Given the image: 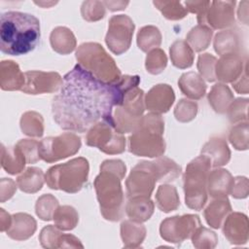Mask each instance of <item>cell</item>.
I'll list each match as a JSON object with an SVG mask.
<instances>
[{
  "label": "cell",
  "mask_w": 249,
  "mask_h": 249,
  "mask_svg": "<svg viewBox=\"0 0 249 249\" xmlns=\"http://www.w3.org/2000/svg\"><path fill=\"white\" fill-rule=\"evenodd\" d=\"M121 103L115 84H105L76 64L64 77L53 98L54 122L64 130L85 132L104 121L114 124L113 108Z\"/></svg>",
  "instance_id": "cell-1"
},
{
  "label": "cell",
  "mask_w": 249,
  "mask_h": 249,
  "mask_svg": "<svg viewBox=\"0 0 249 249\" xmlns=\"http://www.w3.org/2000/svg\"><path fill=\"white\" fill-rule=\"evenodd\" d=\"M40 21L30 14L10 11L1 15L0 49L10 55L26 54L40 40Z\"/></svg>",
  "instance_id": "cell-2"
},
{
  "label": "cell",
  "mask_w": 249,
  "mask_h": 249,
  "mask_svg": "<svg viewBox=\"0 0 249 249\" xmlns=\"http://www.w3.org/2000/svg\"><path fill=\"white\" fill-rule=\"evenodd\" d=\"M140 77L138 75H122L115 86L121 96V103L116 106L113 119L118 132L132 133L141 124L145 111L144 91L138 88Z\"/></svg>",
  "instance_id": "cell-3"
},
{
  "label": "cell",
  "mask_w": 249,
  "mask_h": 249,
  "mask_svg": "<svg viewBox=\"0 0 249 249\" xmlns=\"http://www.w3.org/2000/svg\"><path fill=\"white\" fill-rule=\"evenodd\" d=\"M163 131L164 121L160 114L151 112L143 116L140 126L128 137V151L138 157L162 156L165 152Z\"/></svg>",
  "instance_id": "cell-4"
},
{
  "label": "cell",
  "mask_w": 249,
  "mask_h": 249,
  "mask_svg": "<svg viewBox=\"0 0 249 249\" xmlns=\"http://www.w3.org/2000/svg\"><path fill=\"white\" fill-rule=\"evenodd\" d=\"M76 59L81 67L105 84H115L122 77L113 57L98 43L81 44L76 51Z\"/></svg>",
  "instance_id": "cell-5"
},
{
  "label": "cell",
  "mask_w": 249,
  "mask_h": 249,
  "mask_svg": "<svg viewBox=\"0 0 249 249\" xmlns=\"http://www.w3.org/2000/svg\"><path fill=\"white\" fill-rule=\"evenodd\" d=\"M121 181L118 175L100 170L93 183L101 215L111 222L121 220L124 214V195Z\"/></svg>",
  "instance_id": "cell-6"
},
{
  "label": "cell",
  "mask_w": 249,
  "mask_h": 249,
  "mask_svg": "<svg viewBox=\"0 0 249 249\" xmlns=\"http://www.w3.org/2000/svg\"><path fill=\"white\" fill-rule=\"evenodd\" d=\"M89 164L83 157L50 167L45 174V181L50 189L76 194L88 181Z\"/></svg>",
  "instance_id": "cell-7"
},
{
  "label": "cell",
  "mask_w": 249,
  "mask_h": 249,
  "mask_svg": "<svg viewBox=\"0 0 249 249\" xmlns=\"http://www.w3.org/2000/svg\"><path fill=\"white\" fill-rule=\"evenodd\" d=\"M210 160L200 155L191 160L183 175L186 205L194 210H201L207 202V177L210 172Z\"/></svg>",
  "instance_id": "cell-8"
},
{
  "label": "cell",
  "mask_w": 249,
  "mask_h": 249,
  "mask_svg": "<svg viewBox=\"0 0 249 249\" xmlns=\"http://www.w3.org/2000/svg\"><path fill=\"white\" fill-rule=\"evenodd\" d=\"M86 143L107 155H118L124 152L126 139L116 130L114 124L101 121L88 130Z\"/></svg>",
  "instance_id": "cell-9"
},
{
  "label": "cell",
  "mask_w": 249,
  "mask_h": 249,
  "mask_svg": "<svg viewBox=\"0 0 249 249\" xmlns=\"http://www.w3.org/2000/svg\"><path fill=\"white\" fill-rule=\"evenodd\" d=\"M81 145V138L73 132L50 136L40 141V158L48 163L55 162L77 154Z\"/></svg>",
  "instance_id": "cell-10"
},
{
  "label": "cell",
  "mask_w": 249,
  "mask_h": 249,
  "mask_svg": "<svg viewBox=\"0 0 249 249\" xmlns=\"http://www.w3.org/2000/svg\"><path fill=\"white\" fill-rule=\"evenodd\" d=\"M201 225L200 219L195 214L176 215L164 219L160 226V233L166 242L180 244L192 237L195 231Z\"/></svg>",
  "instance_id": "cell-11"
},
{
  "label": "cell",
  "mask_w": 249,
  "mask_h": 249,
  "mask_svg": "<svg viewBox=\"0 0 249 249\" xmlns=\"http://www.w3.org/2000/svg\"><path fill=\"white\" fill-rule=\"evenodd\" d=\"M157 182L158 176L154 161L142 160L131 169L125 180L126 196L127 197L136 196L150 197Z\"/></svg>",
  "instance_id": "cell-12"
},
{
  "label": "cell",
  "mask_w": 249,
  "mask_h": 249,
  "mask_svg": "<svg viewBox=\"0 0 249 249\" xmlns=\"http://www.w3.org/2000/svg\"><path fill=\"white\" fill-rule=\"evenodd\" d=\"M134 28L132 19L126 15H116L109 19L105 43L113 53L120 55L129 49Z\"/></svg>",
  "instance_id": "cell-13"
},
{
  "label": "cell",
  "mask_w": 249,
  "mask_h": 249,
  "mask_svg": "<svg viewBox=\"0 0 249 249\" xmlns=\"http://www.w3.org/2000/svg\"><path fill=\"white\" fill-rule=\"evenodd\" d=\"M24 86L21 91L27 94L53 93L60 89L63 79L57 72L31 70L24 73Z\"/></svg>",
  "instance_id": "cell-14"
},
{
  "label": "cell",
  "mask_w": 249,
  "mask_h": 249,
  "mask_svg": "<svg viewBox=\"0 0 249 249\" xmlns=\"http://www.w3.org/2000/svg\"><path fill=\"white\" fill-rule=\"evenodd\" d=\"M236 2L233 1H212L205 16L204 25L213 29L228 28L234 23V8Z\"/></svg>",
  "instance_id": "cell-15"
},
{
  "label": "cell",
  "mask_w": 249,
  "mask_h": 249,
  "mask_svg": "<svg viewBox=\"0 0 249 249\" xmlns=\"http://www.w3.org/2000/svg\"><path fill=\"white\" fill-rule=\"evenodd\" d=\"M175 101V93L171 86L158 84L145 94V108L152 113L162 114L169 111Z\"/></svg>",
  "instance_id": "cell-16"
},
{
  "label": "cell",
  "mask_w": 249,
  "mask_h": 249,
  "mask_svg": "<svg viewBox=\"0 0 249 249\" xmlns=\"http://www.w3.org/2000/svg\"><path fill=\"white\" fill-rule=\"evenodd\" d=\"M247 65V58L239 53H229L222 55L215 65L216 80L224 83L234 82L243 72Z\"/></svg>",
  "instance_id": "cell-17"
},
{
  "label": "cell",
  "mask_w": 249,
  "mask_h": 249,
  "mask_svg": "<svg viewBox=\"0 0 249 249\" xmlns=\"http://www.w3.org/2000/svg\"><path fill=\"white\" fill-rule=\"evenodd\" d=\"M223 233L230 243L242 245L249 238V223L245 214L231 212L223 223Z\"/></svg>",
  "instance_id": "cell-18"
},
{
  "label": "cell",
  "mask_w": 249,
  "mask_h": 249,
  "mask_svg": "<svg viewBox=\"0 0 249 249\" xmlns=\"http://www.w3.org/2000/svg\"><path fill=\"white\" fill-rule=\"evenodd\" d=\"M233 177L225 168L216 167L207 177V193L213 198L226 197L230 195Z\"/></svg>",
  "instance_id": "cell-19"
},
{
  "label": "cell",
  "mask_w": 249,
  "mask_h": 249,
  "mask_svg": "<svg viewBox=\"0 0 249 249\" xmlns=\"http://www.w3.org/2000/svg\"><path fill=\"white\" fill-rule=\"evenodd\" d=\"M12 225L6 231L7 235L17 241L30 238L37 230L36 220L27 213H16L12 215Z\"/></svg>",
  "instance_id": "cell-20"
},
{
  "label": "cell",
  "mask_w": 249,
  "mask_h": 249,
  "mask_svg": "<svg viewBox=\"0 0 249 249\" xmlns=\"http://www.w3.org/2000/svg\"><path fill=\"white\" fill-rule=\"evenodd\" d=\"M24 74L18 63L13 60H2L0 64V87L3 90H21L24 86Z\"/></svg>",
  "instance_id": "cell-21"
},
{
  "label": "cell",
  "mask_w": 249,
  "mask_h": 249,
  "mask_svg": "<svg viewBox=\"0 0 249 249\" xmlns=\"http://www.w3.org/2000/svg\"><path fill=\"white\" fill-rule=\"evenodd\" d=\"M201 155L206 156L213 167H221L231 160V150L222 137L210 138L201 148Z\"/></svg>",
  "instance_id": "cell-22"
},
{
  "label": "cell",
  "mask_w": 249,
  "mask_h": 249,
  "mask_svg": "<svg viewBox=\"0 0 249 249\" xmlns=\"http://www.w3.org/2000/svg\"><path fill=\"white\" fill-rule=\"evenodd\" d=\"M154 209L155 203L153 200L148 196H141L128 197L124 206V211L129 220L137 223L148 221L152 217Z\"/></svg>",
  "instance_id": "cell-23"
},
{
  "label": "cell",
  "mask_w": 249,
  "mask_h": 249,
  "mask_svg": "<svg viewBox=\"0 0 249 249\" xmlns=\"http://www.w3.org/2000/svg\"><path fill=\"white\" fill-rule=\"evenodd\" d=\"M231 212V205L228 198L218 197L214 198L204 209V218L206 223L213 229H220L227 218Z\"/></svg>",
  "instance_id": "cell-24"
},
{
  "label": "cell",
  "mask_w": 249,
  "mask_h": 249,
  "mask_svg": "<svg viewBox=\"0 0 249 249\" xmlns=\"http://www.w3.org/2000/svg\"><path fill=\"white\" fill-rule=\"evenodd\" d=\"M178 86L183 94L187 97L198 100L206 93V84L199 74L190 71L181 75L178 81Z\"/></svg>",
  "instance_id": "cell-25"
},
{
  "label": "cell",
  "mask_w": 249,
  "mask_h": 249,
  "mask_svg": "<svg viewBox=\"0 0 249 249\" xmlns=\"http://www.w3.org/2000/svg\"><path fill=\"white\" fill-rule=\"evenodd\" d=\"M26 159L21 150L17 146H1V166L9 174L21 173L26 164Z\"/></svg>",
  "instance_id": "cell-26"
},
{
  "label": "cell",
  "mask_w": 249,
  "mask_h": 249,
  "mask_svg": "<svg viewBox=\"0 0 249 249\" xmlns=\"http://www.w3.org/2000/svg\"><path fill=\"white\" fill-rule=\"evenodd\" d=\"M50 43L53 50L59 54H68L77 46L75 35L65 26H57L53 29L50 35Z\"/></svg>",
  "instance_id": "cell-27"
},
{
  "label": "cell",
  "mask_w": 249,
  "mask_h": 249,
  "mask_svg": "<svg viewBox=\"0 0 249 249\" xmlns=\"http://www.w3.org/2000/svg\"><path fill=\"white\" fill-rule=\"evenodd\" d=\"M147 230L142 223L125 220L121 224V237L125 248H137L141 246Z\"/></svg>",
  "instance_id": "cell-28"
},
{
  "label": "cell",
  "mask_w": 249,
  "mask_h": 249,
  "mask_svg": "<svg viewBox=\"0 0 249 249\" xmlns=\"http://www.w3.org/2000/svg\"><path fill=\"white\" fill-rule=\"evenodd\" d=\"M45 182V174L39 167L29 166L17 178V184L20 191L27 194L39 192Z\"/></svg>",
  "instance_id": "cell-29"
},
{
  "label": "cell",
  "mask_w": 249,
  "mask_h": 249,
  "mask_svg": "<svg viewBox=\"0 0 249 249\" xmlns=\"http://www.w3.org/2000/svg\"><path fill=\"white\" fill-rule=\"evenodd\" d=\"M207 99L212 109L219 114H225L230 104L234 99L231 89L223 83L215 84L210 89Z\"/></svg>",
  "instance_id": "cell-30"
},
{
  "label": "cell",
  "mask_w": 249,
  "mask_h": 249,
  "mask_svg": "<svg viewBox=\"0 0 249 249\" xmlns=\"http://www.w3.org/2000/svg\"><path fill=\"white\" fill-rule=\"evenodd\" d=\"M214 50L219 55L238 53L240 48L239 35L236 31L228 29L218 32L214 37Z\"/></svg>",
  "instance_id": "cell-31"
},
{
  "label": "cell",
  "mask_w": 249,
  "mask_h": 249,
  "mask_svg": "<svg viewBox=\"0 0 249 249\" xmlns=\"http://www.w3.org/2000/svg\"><path fill=\"white\" fill-rule=\"evenodd\" d=\"M156 204L164 213L176 210L180 206V198L176 188L168 183L160 185L156 193Z\"/></svg>",
  "instance_id": "cell-32"
},
{
  "label": "cell",
  "mask_w": 249,
  "mask_h": 249,
  "mask_svg": "<svg viewBox=\"0 0 249 249\" xmlns=\"http://www.w3.org/2000/svg\"><path fill=\"white\" fill-rule=\"evenodd\" d=\"M169 54L172 64L179 69H187L194 63V51L184 40L173 42L169 49Z\"/></svg>",
  "instance_id": "cell-33"
},
{
  "label": "cell",
  "mask_w": 249,
  "mask_h": 249,
  "mask_svg": "<svg viewBox=\"0 0 249 249\" xmlns=\"http://www.w3.org/2000/svg\"><path fill=\"white\" fill-rule=\"evenodd\" d=\"M213 36V30L204 24H197L193 27L186 37V42L194 52L200 53L206 50Z\"/></svg>",
  "instance_id": "cell-34"
},
{
  "label": "cell",
  "mask_w": 249,
  "mask_h": 249,
  "mask_svg": "<svg viewBox=\"0 0 249 249\" xmlns=\"http://www.w3.org/2000/svg\"><path fill=\"white\" fill-rule=\"evenodd\" d=\"M153 161L158 176V182L160 183H170L181 175L182 167L169 158L159 157Z\"/></svg>",
  "instance_id": "cell-35"
},
{
  "label": "cell",
  "mask_w": 249,
  "mask_h": 249,
  "mask_svg": "<svg viewBox=\"0 0 249 249\" xmlns=\"http://www.w3.org/2000/svg\"><path fill=\"white\" fill-rule=\"evenodd\" d=\"M23 134L30 137H42L44 134V118L36 111L23 113L19 121Z\"/></svg>",
  "instance_id": "cell-36"
},
{
  "label": "cell",
  "mask_w": 249,
  "mask_h": 249,
  "mask_svg": "<svg viewBox=\"0 0 249 249\" xmlns=\"http://www.w3.org/2000/svg\"><path fill=\"white\" fill-rule=\"evenodd\" d=\"M138 48L145 53L157 49L161 44V33L154 25H146L139 29L136 36Z\"/></svg>",
  "instance_id": "cell-37"
},
{
  "label": "cell",
  "mask_w": 249,
  "mask_h": 249,
  "mask_svg": "<svg viewBox=\"0 0 249 249\" xmlns=\"http://www.w3.org/2000/svg\"><path fill=\"white\" fill-rule=\"evenodd\" d=\"M54 226L60 231H71L76 228L79 222L77 210L70 205H59L54 212Z\"/></svg>",
  "instance_id": "cell-38"
},
{
  "label": "cell",
  "mask_w": 249,
  "mask_h": 249,
  "mask_svg": "<svg viewBox=\"0 0 249 249\" xmlns=\"http://www.w3.org/2000/svg\"><path fill=\"white\" fill-rule=\"evenodd\" d=\"M59 206L57 198L51 195H42L35 203V213L43 221H51L53 219V215L57 207Z\"/></svg>",
  "instance_id": "cell-39"
},
{
  "label": "cell",
  "mask_w": 249,
  "mask_h": 249,
  "mask_svg": "<svg viewBox=\"0 0 249 249\" xmlns=\"http://www.w3.org/2000/svg\"><path fill=\"white\" fill-rule=\"evenodd\" d=\"M229 141L235 150L245 151L249 147V124L248 122H240L230 130Z\"/></svg>",
  "instance_id": "cell-40"
},
{
  "label": "cell",
  "mask_w": 249,
  "mask_h": 249,
  "mask_svg": "<svg viewBox=\"0 0 249 249\" xmlns=\"http://www.w3.org/2000/svg\"><path fill=\"white\" fill-rule=\"evenodd\" d=\"M153 4L165 18L170 20L182 19L189 13L179 1H154Z\"/></svg>",
  "instance_id": "cell-41"
},
{
  "label": "cell",
  "mask_w": 249,
  "mask_h": 249,
  "mask_svg": "<svg viewBox=\"0 0 249 249\" xmlns=\"http://www.w3.org/2000/svg\"><path fill=\"white\" fill-rule=\"evenodd\" d=\"M191 239L193 245L197 249H213L218 243L216 232L201 225L195 231Z\"/></svg>",
  "instance_id": "cell-42"
},
{
  "label": "cell",
  "mask_w": 249,
  "mask_h": 249,
  "mask_svg": "<svg viewBox=\"0 0 249 249\" xmlns=\"http://www.w3.org/2000/svg\"><path fill=\"white\" fill-rule=\"evenodd\" d=\"M167 65V56L165 53L160 49H154L150 51L145 59V67L147 72L153 75L161 73Z\"/></svg>",
  "instance_id": "cell-43"
},
{
  "label": "cell",
  "mask_w": 249,
  "mask_h": 249,
  "mask_svg": "<svg viewBox=\"0 0 249 249\" xmlns=\"http://www.w3.org/2000/svg\"><path fill=\"white\" fill-rule=\"evenodd\" d=\"M63 233L55 226L48 225L44 227L39 234V241L42 247L47 249L60 248Z\"/></svg>",
  "instance_id": "cell-44"
},
{
  "label": "cell",
  "mask_w": 249,
  "mask_h": 249,
  "mask_svg": "<svg viewBox=\"0 0 249 249\" xmlns=\"http://www.w3.org/2000/svg\"><path fill=\"white\" fill-rule=\"evenodd\" d=\"M106 14V7L103 1H84L81 6L82 18L89 22L102 19Z\"/></svg>",
  "instance_id": "cell-45"
},
{
  "label": "cell",
  "mask_w": 249,
  "mask_h": 249,
  "mask_svg": "<svg viewBox=\"0 0 249 249\" xmlns=\"http://www.w3.org/2000/svg\"><path fill=\"white\" fill-rule=\"evenodd\" d=\"M197 103L187 98H182L176 104L174 109V117L180 123H189L193 121L197 114Z\"/></svg>",
  "instance_id": "cell-46"
},
{
  "label": "cell",
  "mask_w": 249,
  "mask_h": 249,
  "mask_svg": "<svg viewBox=\"0 0 249 249\" xmlns=\"http://www.w3.org/2000/svg\"><path fill=\"white\" fill-rule=\"evenodd\" d=\"M217 62V58L211 53H204L199 54L197 58V70L202 79L207 82H215V65Z\"/></svg>",
  "instance_id": "cell-47"
},
{
  "label": "cell",
  "mask_w": 249,
  "mask_h": 249,
  "mask_svg": "<svg viewBox=\"0 0 249 249\" xmlns=\"http://www.w3.org/2000/svg\"><path fill=\"white\" fill-rule=\"evenodd\" d=\"M249 100L247 98H236L232 100L230 104L227 113L229 120L231 124H236L240 122H246L248 120L247 109H248Z\"/></svg>",
  "instance_id": "cell-48"
},
{
  "label": "cell",
  "mask_w": 249,
  "mask_h": 249,
  "mask_svg": "<svg viewBox=\"0 0 249 249\" xmlns=\"http://www.w3.org/2000/svg\"><path fill=\"white\" fill-rule=\"evenodd\" d=\"M23 153L27 163H35L41 160L39 154L40 142L34 139H20L16 144Z\"/></svg>",
  "instance_id": "cell-49"
},
{
  "label": "cell",
  "mask_w": 249,
  "mask_h": 249,
  "mask_svg": "<svg viewBox=\"0 0 249 249\" xmlns=\"http://www.w3.org/2000/svg\"><path fill=\"white\" fill-rule=\"evenodd\" d=\"M186 9L188 12L196 14L197 21L199 24H204L205 16L210 7V1H186L185 3Z\"/></svg>",
  "instance_id": "cell-50"
},
{
  "label": "cell",
  "mask_w": 249,
  "mask_h": 249,
  "mask_svg": "<svg viewBox=\"0 0 249 249\" xmlns=\"http://www.w3.org/2000/svg\"><path fill=\"white\" fill-rule=\"evenodd\" d=\"M249 194L248 179L244 176L233 178V183L230 195L234 198H245Z\"/></svg>",
  "instance_id": "cell-51"
},
{
  "label": "cell",
  "mask_w": 249,
  "mask_h": 249,
  "mask_svg": "<svg viewBox=\"0 0 249 249\" xmlns=\"http://www.w3.org/2000/svg\"><path fill=\"white\" fill-rule=\"evenodd\" d=\"M100 170L114 173L123 180L126 173V166L121 160H106L101 163Z\"/></svg>",
  "instance_id": "cell-52"
},
{
  "label": "cell",
  "mask_w": 249,
  "mask_h": 249,
  "mask_svg": "<svg viewBox=\"0 0 249 249\" xmlns=\"http://www.w3.org/2000/svg\"><path fill=\"white\" fill-rule=\"evenodd\" d=\"M18 184L10 178H2L0 180V201L5 202L10 199L17 191Z\"/></svg>",
  "instance_id": "cell-53"
},
{
  "label": "cell",
  "mask_w": 249,
  "mask_h": 249,
  "mask_svg": "<svg viewBox=\"0 0 249 249\" xmlns=\"http://www.w3.org/2000/svg\"><path fill=\"white\" fill-rule=\"evenodd\" d=\"M247 69H248V65L245 66L243 72L241 73V75L234 81L231 83L232 88L234 89V90L238 93H242V94H248L249 92V86H248V74H247Z\"/></svg>",
  "instance_id": "cell-54"
},
{
  "label": "cell",
  "mask_w": 249,
  "mask_h": 249,
  "mask_svg": "<svg viewBox=\"0 0 249 249\" xmlns=\"http://www.w3.org/2000/svg\"><path fill=\"white\" fill-rule=\"evenodd\" d=\"M60 248H84V245L75 235L63 233Z\"/></svg>",
  "instance_id": "cell-55"
},
{
  "label": "cell",
  "mask_w": 249,
  "mask_h": 249,
  "mask_svg": "<svg viewBox=\"0 0 249 249\" xmlns=\"http://www.w3.org/2000/svg\"><path fill=\"white\" fill-rule=\"evenodd\" d=\"M13 217L5 209H0V231H7L12 225Z\"/></svg>",
  "instance_id": "cell-56"
},
{
  "label": "cell",
  "mask_w": 249,
  "mask_h": 249,
  "mask_svg": "<svg viewBox=\"0 0 249 249\" xmlns=\"http://www.w3.org/2000/svg\"><path fill=\"white\" fill-rule=\"evenodd\" d=\"M248 1H242L239 3V7L237 10V17L240 21L244 24H248Z\"/></svg>",
  "instance_id": "cell-57"
},
{
  "label": "cell",
  "mask_w": 249,
  "mask_h": 249,
  "mask_svg": "<svg viewBox=\"0 0 249 249\" xmlns=\"http://www.w3.org/2000/svg\"><path fill=\"white\" fill-rule=\"evenodd\" d=\"M106 8H108L110 11H122L124 10L125 7L128 5V1H103Z\"/></svg>",
  "instance_id": "cell-58"
},
{
  "label": "cell",
  "mask_w": 249,
  "mask_h": 249,
  "mask_svg": "<svg viewBox=\"0 0 249 249\" xmlns=\"http://www.w3.org/2000/svg\"><path fill=\"white\" fill-rule=\"evenodd\" d=\"M34 3H35L36 5H39V6L43 7V8H49V7H51V6L56 4V2H45V1H39V2L35 1Z\"/></svg>",
  "instance_id": "cell-59"
}]
</instances>
